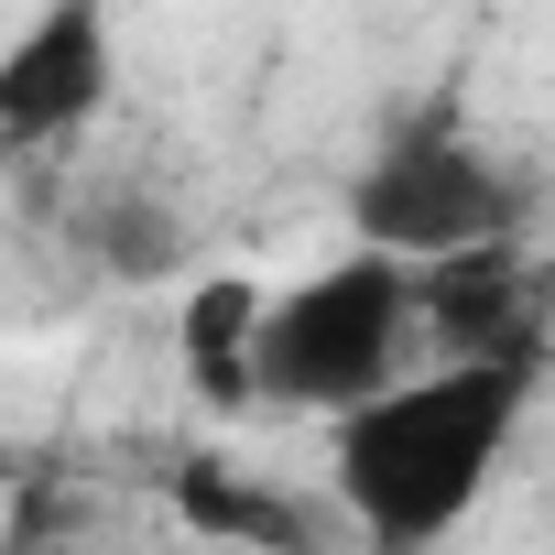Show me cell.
I'll list each match as a JSON object with an SVG mask.
<instances>
[{"instance_id":"obj_5","label":"cell","mask_w":555,"mask_h":555,"mask_svg":"<svg viewBox=\"0 0 555 555\" xmlns=\"http://www.w3.org/2000/svg\"><path fill=\"white\" fill-rule=\"evenodd\" d=\"M175 522L207 555H327L349 533V512L327 490H284L261 468H229V457H185L175 468Z\"/></svg>"},{"instance_id":"obj_2","label":"cell","mask_w":555,"mask_h":555,"mask_svg":"<svg viewBox=\"0 0 555 555\" xmlns=\"http://www.w3.org/2000/svg\"><path fill=\"white\" fill-rule=\"evenodd\" d=\"M425 327V284L403 261L382 250H349L327 272H306V284H284L261 306V360H250V414H360L382 403L403 371V338Z\"/></svg>"},{"instance_id":"obj_6","label":"cell","mask_w":555,"mask_h":555,"mask_svg":"<svg viewBox=\"0 0 555 555\" xmlns=\"http://www.w3.org/2000/svg\"><path fill=\"white\" fill-rule=\"evenodd\" d=\"M261 284H240V272H207V284L185 295V317H175V360H185V382L207 392V403H229V414H250V360H261Z\"/></svg>"},{"instance_id":"obj_1","label":"cell","mask_w":555,"mask_h":555,"mask_svg":"<svg viewBox=\"0 0 555 555\" xmlns=\"http://www.w3.org/2000/svg\"><path fill=\"white\" fill-rule=\"evenodd\" d=\"M533 403V360H436L327 425V501L371 555H436L490 501Z\"/></svg>"},{"instance_id":"obj_4","label":"cell","mask_w":555,"mask_h":555,"mask_svg":"<svg viewBox=\"0 0 555 555\" xmlns=\"http://www.w3.org/2000/svg\"><path fill=\"white\" fill-rule=\"evenodd\" d=\"M120 88V44H109V0H44L0 55V131L23 153L77 142Z\"/></svg>"},{"instance_id":"obj_3","label":"cell","mask_w":555,"mask_h":555,"mask_svg":"<svg viewBox=\"0 0 555 555\" xmlns=\"http://www.w3.org/2000/svg\"><path fill=\"white\" fill-rule=\"evenodd\" d=\"M349 240L403 261V272H447V261H479V250H512L522 240V175L436 99L414 120H392L360 175H349Z\"/></svg>"}]
</instances>
